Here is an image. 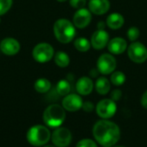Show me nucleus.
<instances>
[{"mask_svg": "<svg viewBox=\"0 0 147 147\" xmlns=\"http://www.w3.org/2000/svg\"><path fill=\"white\" fill-rule=\"evenodd\" d=\"M95 140L103 147H112L119 141L121 130L117 124L105 119L97 121L93 127Z\"/></svg>", "mask_w": 147, "mask_h": 147, "instance_id": "1", "label": "nucleus"}, {"mask_svg": "<svg viewBox=\"0 0 147 147\" xmlns=\"http://www.w3.org/2000/svg\"><path fill=\"white\" fill-rule=\"evenodd\" d=\"M53 34L56 39L63 44L70 43L76 35V27L68 19H58L53 24Z\"/></svg>", "mask_w": 147, "mask_h": 147, "instance_id": "2", "label": "nucleus"}, {"mask_svg": "<svg viewBox=\"0 0 147 147\" xmlns=\"http://www.w3.org/2000/svg\"><path fill=\"white\" fill-rule=\"evenodd\" d=\"M65 120V109L59 104H52L48 106L43 113V121L45 124L52 128L59 127Z\"/></svg>", "mask_w": 147, "mask_h": 147, "instance_id": "3", "label": "nucleus"}, {"mask_svg": "<svg viewBox=\"0 0 147 147\" xmlns=\"http://www.w3.org/2000/svg\"><path fill=\"white\" fill-rule=\"evenodd\" d=\"M51 139L49 129L42 125H35L31 127L27 133L28 142L34 146H42L47 144Z\"/></svg>", "mask_w": 147, "mask_h": 147, "instance_id": "4", "label": "nucleus"}, {"mask_svg": "<svg viewBox=\"0 0 147 147\" xmlns=\"http://www.w3.org/2000/svg\"><path fill=\"white\" fill-rule=\"evenodd\" d=\"M32 56L38 63H47L54 57V50L49 43H39L34 47Z\"/></svg>", "mask_w": 147, "mask_h": 147, "instance_id": "5", "label": "nucleus"}, {"mask_svg": "<svg viewBox=\"0 0 147 147\" xmlns=\"http://www.w3.org/2000/svg\"><path fill=\"white\" fill-rule=\"evenodd\" d=\"M127 54L130 59L137 64L144 63L147 59L146 47L139 41H134L127 48Z\"/></svg>", "mask_w": 147, "mask_h": 147, "instance_id": "6", "label": "nucleus"}, {"mask_svg": "<svg viewBox=\"0 0 147 147\" xmlns=\"http://www.w3.org/2000/svg\"><path fill=\"white\" fill-rule=\"evenodd\" d=\"M117 65L115 58L110 53L102 54L96 62V69L103 75H109L114 72Z\"/></svg>", "mask_w": 147, "mask_h": 147, "instance_id": "7", "label": "nucleus"}, {"mask_svg": "<svg viewBox=\"0 0 147 147\" xmlns=\"http://www.w3.org/2000/svg\"><path fill=\"white\" fill-rule=\"evenodd\" d=\"M71 133L65 127H57L51 134V140L56 147H66L71 144Z\"/></svg>", "mask_w": 147, "mask_h": 147, "instance_id": "8", "label": "nucleus"}, {"mask_svg": "<svg viewBox=\"0 0 147 147\" xmlns=\"http://www.w3.org/2000/svg\"><path fill=\"white\" fill-rule=\"evenodd\" d=\"M116 103L112 99H102L96 107L97 115L105 120L113 117L116 112Z\"/></svg>", "mask_w": 147, "mask_h": 147, "instance_id": "9", "label": "nucleus"}, {"mask_svg": "<svg viewBox=\"0 0 147 147\" xmlns=\"http://www.w3.org/2000/svg\"><path fill=\"white\" fill-rule=\"evenodd\" d=\"M20 49H21L20 43L18 42L17 40L14 38L11 37L4 38L0 42V50L3 54L7 56H13L17 54Z\"/></svg>", "mask_w": 147, "mask_h": 147, "instance_id": "10", "label": "nucleus"}, {"mask_svg": "<svg viewBox=\"0 0 147 147\" xmlns=\"http://www.w3.org/2000/svg\"><path fill=\"white\" fill-rule=\"evenodd\" d=\"M109 41V34L104 29H97L91 36L90 43L96 50L103 49Z\"/></svg>", "mask_w": 147, "mask_h": 147, "instance_id": "11", "label": "nucleus"}, {"mask_svg": "<svg viewBox=\"0 0 147 147\" xmlns=\"http://www.w3.org/2000/svg\"><path fill=\"white\" fill-rule=\"evenodd\" d=\"M91 12L90 9L82 8L78 9L73 16V24L78 28H86L91 21Z\"/></svg>", "mask_w": 147, "mask_h": 147, "instance_id": "12", "label": "nucleus"}, {"mask_svg": "<svg viewBox=\"0 0 147 147\" xmlns=\"http://www.w3.org/2000/svg\"><path fill=\"white\" fill-rule=\"evenodd\" d=\"M83 100L80 96L77 94H68L62 101V107L70 112H75L82 109Z\"/></svg>", "mask_w": 147, "mask_h": 147, "instance_id": "13", "label": "nucleus"}, {"mask_svg": "<svg viewBox=\"0 0 147 147\" xmlns=\"http://www.w3.org/2000/svg\"><path fill=\"white\" fill-rule=\"evenodd\" d=\"M110 3L109 0H90L89 9L91 13L101 16L109 11Z\"/></svg>", "mask_w": 147, "mask_h": 147, "instance_id": "14", "label": "nucleus"}, {"mask_svg": "<svg viewBox=\"0 0 147 147\" xmlns=\"http://www.w3.org/2000/svg\"><path fill=\"white\" fill-rule=\"evenodd\" d=\"M127 48V43L121 37H115L108 43V49L112 54H121Z\"/></svg>", "mask_w": 147, "mask_h": 147, "instance_id": "15", "label": "nucleus"}, {"mask_svg": "<svg viewBox=\"0 0 147 147\" xmlns=\"http://www.w3.org/2000/svg\"><path fill=\"white\" fill-rule=\"evenodd\" d=\"M94 84L91 78L88 77L80 78L76 84V90L78 94L82 96L90 95L93 90Z\"/></svg>", "mask_w": 147, "mask_h": 147, "instance_id": "16", "label": "nucleus"}, {"mask_svg": "<svg viewBox=\"0 0 147 147\" xmlns=\"http://www.w3.org/2000/svg\"><path fill=\"white\" fill-rule=\"evenodd\" d=\"M107 26L114 30L121 28L124 24V17L121 14L115 12L110 14L106 20Z\"/></svg>", "mask_w": 147, "mask_h": 147, "instance_id": "17", "label": "nucleus"}, {"mask_svg": "<svg viewBox=\"0 0 147 147\" xmlns=\"http://www.w3.org/2000/svg\"><path fill=\"white\" fill-rule=\"evenodd\" d=\"M110 88H111V84L108 78L104 77H101L97 78L96 82V90L98 94L106 95L109 92Z\"/></svg>", "mask_w": 147, "mask_h": 147, "instance_id": "18", "label": "nucleus"}, {"mask_svg": "<svg viewBox=\"0 0 147 147\" xmlns=\"http://www.w3.org/2000/svg\"><path fill=\"white\" fill-rule=\"evenodd\" d=\"M54 62L58 66L65 68L70 64V57L66 53L59 51L54 54Z\"/></svg>", "mask_w": 147, "mask_h": 147, "instance_id": "19", "label": "nucleus"}, {"mask_svg": "<svg viewBox=\"0 0 147 147\" xmlns=\"http://www.w3.org/2000/svg\"><path fill=\"white\" fill-rule=\"evenodd\" d=\"M51 82L47 78H39L34 83V90L39 93H46L51 89Z\"/></svg>", "mask_w": 147, "mask_h": 147, "instance_id": "20", "label": "nucleus"}, {"mask_svg": "<svg viewBox=\"0 0 147 147\" xmlns=\"http://www.w3.org/2000/svg\"><path fill=\"white\" fill-rule=\"evenodd\" d=\"M74 47L78 51L84 53V52H87L90 49L91 43L88 39L84 38V37H79V38L75 40Z\"/></svg>", "mask_w": 147, "mask_h": 147, "instance_id": "21", "label": "nucleus"}, {"mask_svg": "<svg viewBox=\"0 0 147 147\" xmlns=\"http://www.w3.org/2000/svg\"><path fill=\"white\" fill-rule=\"evenodd\" d=\"M56 90L59 95L65 96L71 91V84L67 80L65 79L59 80L56 85Z\"/></svg>", "mask_w": 147, "mask_h": 147, "instance_id": "22", "label": "nucleus"}, {"mask_svg": "<svg viewBox=\"0 0 147 147\" xmlns=\"http://www.w3.org/2000/svg\"><path fill=\"white\" fill-rule=\"evenodd\" d=\"M125 81H126V75L122 71H114L111 74L110 82L114 85H115V86L122 85L125 83Z\"/></svg>", "mask_w": 147, "mask_h": 147, "instance_id": "23", "label": "nucleus"}, {"mask_svg": "<svg viewBox=\"0 0 147 147\" xmlns=\"http://www.w3.org/2000/svg\"><path fill=\"white\" fill-rule=\"evenodd\" d=\"M127 34V37H128L129 40L134 42V41H136L139 39L140 34V31L137 27H131V28H128Z\"/></svg>", "mask_w": 147, "mask_h": 147, "instance_id": "24", "label": "nucleus"}, {"mask_svg": "<svg viewBox=\"0 0 147 147\" xmlns=\"http://www.w3.org/2000/svg\"><path fill=\"white\" fill-rule=\"evenodd\" d=\"M12 3L13 0H0V16L9 10Z\"/></svg>", "mask_w": 147, "mask_h": 147, "instance_id": "25", "label": "nucleus"}, {"mask_svg": "<svg viewBox=\"0 0 147 147\" xmlns=\"http://www.w3.org/2000/svg\"><path fill=\"white\" fill-rule=\"evenodd\" d=\"M76 147H97L96 143L90 139H84L78 141Z\"/></svg>", "mask_w": 147, "mask_h": 147, "instance_id": "26", "label": "nucleus"}, {"mask_svg": "<svg viewBox=\"0 0 147 147\" xmlns=\"http://www.w3.org/2000/svg\"><path fill=\"white\" fill-rule=\"evenodd\" d=\"M70 5L74 9H82L86 4V0H69Z\"/></svg>", "mask_w": 147, "mask_h": 147, "instance_id": "27", "label": "nucleus"}, {"mask_svg": "<svg viewBox=\"0 0 147 147\" xmlns=\"http://www.w3.org/2000/svg\"><path fill=\"white\" fill-rule=\"evenodd\" d=\"M121 96H122L121 90H115L111 93V99L113 101L116 102V101H119L121 98Z\"/></svg>", "mask_w": 147, "mask_h": 147, "instance_id": "28", "label": "nucleus"}, {"mask_svg": "<svg viewBox=\"0 0 147 147\" xmlns=\"http://www.w3.org/2000/svg\"><path fill=\"white\" fill-rule=\"evenodd\" d=\"M82 109H83L85 112L90 113V112H91V111L94 109V104H93L92 102H85L83 103Z\"/></svg>", "mask_w": 147, "mask_h": 147, "instance_id": "29", "label": "nucleus"}, {"mask_svg": "<svg viewBox=\"0 0 147 147\" xmlns=\"http://www.w3.org/2000/svg\"><path fill=\"white\" fill-rule=\"evenodd\" d=\"M141 104L145 109H147V90L143 94V96L141 97Z\"/></svg>", "mask_w": 147, "mask_h": 147, "instance_id": "30", "label": "nucleus"}, {"mask_svg": "<svg viewBox=\"0 0 147 147\" xmlns=\"http://www.w3.org/2000/svg\"><path fill=\"white\" fill-rule=\"evenodd\" d=\"M105 25H106V22H98V23H97L98 29H103L104 27H105Z\"/></svg>", "mask_w": 147, "mask_h": 147, "instance_id": "31", "label": "nucleus"}, {"mask_svg": "<svg viewBox=\"0 0 147 147\" xmlns=\"http://www.w3.org/2000/svg\"><path fill=\"white\" fill-rule=\"evenodd\" d=\"M58 2H60V3H64V2H65V1H67V0H57Z\"/></svg>", "mask_w": 147, "mask_h": 147, "instance_id": "32", "label": "nucleus"}, {"mask_svg": "<svg viewBox=\"0 0 147 147\" xmlns=\"http://www.w3.org/2000/svg\"><path fill=\"white\" fill-rule=\"evenodd\" d=\"M43 147H56L55 146H49V145H47V146H43Z\"/></svg>", "mask_w": 147, "mask_h": 147, "instance_id": "33", "label": "nucleus"}, {"mask_svg": "<svg viewBox=\"0 0 147 147\" xmlns=\"http://www.w3.org/2000/svg\"><path fill=\"white\" fill-rule=\"evenodd\" d=\"M112 147H126V146H114Z\"/></svg>", "mask_w": 147, "mask_h": 147, "instance_id": "34", "label": "nucleus"}, {"mask_svg": "<svg viewBox=\"0 0 147 147\" xmlns=\"http://www.w3.org/2000/svg\"><path fill=\"white\" fill-rule=\"evenodd\" d=\"M0 22H1V18H0Z\"/></svg>", "mask_w": 147, "mask_h": 147, "instance_id": "35", "label": "nucleus"}]
</instances>
